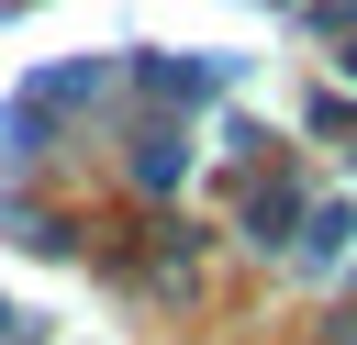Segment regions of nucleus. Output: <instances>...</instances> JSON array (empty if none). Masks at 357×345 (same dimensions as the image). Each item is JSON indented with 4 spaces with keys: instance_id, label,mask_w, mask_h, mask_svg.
Wrapping results in <instances>:
<instances>
[{
    "instance_id": "f257e3e1",
    "label": "nucleus",
    "mask_w": 357,
    "mask_h": 345,
    "mask_svg": "<svg viewBox=\"0 0 357 345\" xmlns=\"http://www.w3.org/2000/svg\"><path fill=\"white\" fill-rule=\"evenodd\" d=\"M346 256V211H312V234H301V267H335Z\"/></svg>"
}]
</instances>
